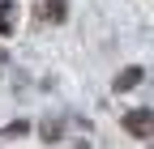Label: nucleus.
Masks as SVG:
<instances>
[{
    "label": "nucleus",
    "instance_id": "nucleus-1",
    "mask_svg": "<svg viewBox=\"0 0 154 149\" xmlns=\"http://www.w3.org/2000/svg\"><path fill=\"white\" fill-rule=\"evenodd\" d=\"M124 132H133L137 141L154 136V111H150V107H133V111H124Z\"/></svg>",
    "mask_w": 154,
    "mask_h": 149
},
{
    "label": "nucleus",
    "instance_id": "nucleus-2",
    "mask_svg": "<svg viewBox=\"0 0 154 149\" xmlns=\"http://www.w3.org/2000/svg\"><path fill=\"white\" fill-rule=\"evenodd\" d=\"M141 81H146V68H141V64H128L120 77H116V94H124V89H137Z\"/></svg>",
    "mask_w": 154,
    "mask_h": 149
},
{
    "label": "nucleus",
    "instance_id": "nucleus-3",
    "mask_svg": "<svg viewBox=\"0 0 154 149\" xmlns=\"http://www.w3.org/2000/svg\"><path fill=\"white\" fill-rule=\"evenodd\" d=\"M13 30H17V4L13 0H0V34L9 39Z\"/></svg>",
    "mask_w": 154,
    "mask_h": 149
},
{
    "label": "nucleus",
    "instance_id": "nucleus-4",
    "mask_svg": "<svg viewBox=\"0 0 154 149\" xmlns=\"http://www.w3.org/2000/svg\"><path fill=\"white\" fill-rule=\"evenodd\" d=\"M69 0H43V17H47V22H64V17H69Z\"/></svg>",
    "mask_w": 154,
    "mask_h": 149
},
{
    "label": "nucleus",
    "instance_id": "nucleus-5",
    "mask_svg": "<svg viewBox=\"0 0 154 149\" xmlns=\"http://www.w3.org/2000/svg\"><path fill=\"white\" fill-rule=\"evenodd\" d=\"M30 132V124L26 119H13V124H5V128H0V136H5V141H13V136H26Z\"/></svg>",
    "mask_w": 154,
    "mask_h": 149
},
{
    "label": "nucleus",
    "instance_id": "nucleus-6",
    "mask_svg": "<svg viewBox=\"0 0 154 149\" xmlns=\"http://www.w3.org/2000/svg\"><path fill=\"white\" fill-rule=\"evenodd\" d=\"M38 132H43V141L51 145V141H60V124H56V119H43V124H38Z\"/></svg>",
    "mask_w": 154,
    "mask_h": 149
}]
</instances>
